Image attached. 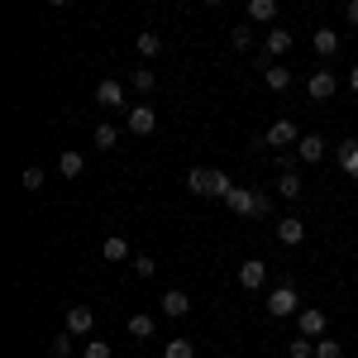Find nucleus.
Listing matches in <instances>:
<instances>
[{
    "label": "nucleus",
    "mask_w": 358,
    "mask_h": 358,
    "mask_svg": "<svg viewBox=\"0 0 358 358\" xmlns=\"http://www.w3.org/2000/svg\"><path fill=\"white\" fill-rule=\"evenodd\" d=\"M224 206H229L234 215H244V220H263V215H273V196L248 192V187H234V192L224 196Z\"/></svg>",
    "instance_id": "obj_1"
},
{
    "label": "nucleus",
    "mask_w": 358,
    "mask_h": 358,
    "mask_svg": "<svg viewBox=\"0 0 358 358\" xmlns=\"http://www.w3.org/2000/svg\"><path fill=\"white\" fill-rule=\"evenodd\" d=\"M268 315H277V320L301 315V301H296V287H292V282H282V287H273V292H268Z\"/></svg>",
    "instance_id": "obj_2"
},
{
    "label": "nucleus",
    "mask_w": 358,
    "mask_h": 358,
    "mask_svg": "<svg viewBox=\"0 0 358 358\" xmlns=\"http://www.w3.org/2000/svg\"><path fill=\"white\" fill-rule=\"evenodd\" d=\"M124 129H129V134H138V138H148L153 129H158V110H153L148 101L129 106V110H124Z\"/></svg>",
    "instance_id": "obj_3"
},
{
    "label": "nucleus",
    "mask_w": 358,
    "mask_h": 358,
    "mask_svg": "<svg viewBox=\"0 0 358 358\" xmlns=\"http://www.w3.org/2000/svg\"><path fill=\"white\" fill-rule=\"evenodd\" d=\"M334 86H339V77H334L330 67H315V72L306 77V96L320 106V101H330V96H334Z\"/></svg>",
    "instance_id": "obj_4"
},
{
    "label": "nucleus",
    "mask_w": 358,
    "mask_h": 358,
    "mask_svg": "<svg viewBox=\"0 0 358 358\" xmlns=\"http://www.w3.org/2000/svg\"><path fill=\"white\" fill-rule=\"evenodd\" d=\"M325 325H330V315H325L320 306H301V315H296V334H306V339H325Z\"/></svg>",
    "instance_id": "obj_5"
},
{
    "label": "nucleus",
    "mask_w": 358,
    "mask_h": 358,
    "mask_svg": "<svg viewBox=\"0 0 358 358\" xmlns=\"http://www.w3.org/2000/svg\"><path fill=\"white\" fill-rule=\"evenodd\" d=\"M91 330H96V310L91 306H67V334L72 339H91Z\"/></svg>",
    "instance_id": "obj_6"
},
{
    "label": "nucleus",
    "mask_w": 358,
    "mask_h": 358,
    "mask_svg": "<svg viewBox=\"0 0 358 358\" xmlns=\"http://www.w3.org/2000/svg\"><path fill=\"white\" fill-rule=\"evenodd\" d=\"M263 143H268V148H296L301 134H296V124H292V120H273V124H268V134H263Z\"/></svg>",
    "instance_id": "obj_7"
},
{
    "label": "nucleus",
    "mask_w": 358,
    "mask_h": 358,
    "mask_svg": "<svg viewBox=\"0 0 358 358\" xmlns=\"http://www.w3.org/2000/svg\"><path fill=\"white\" fill-rule=\"evenodd\" d=\"M239 287H244V292L268 287V263H263V258H244V263H239Z\"/></svg>",
    "instance_id": "obj_8"
},
{
    "label": "nucleus",
    "mask_w": 358,
    "mask_h": 358,
    "mask_svg": "<svg viewBox=\"0 0 358 358\" xmlns=\"http://www.w3.org/2000/svg\"><path fill=\"white\" fill-rule=\"evenodd\" d=\"M292 43H296V38H292V29H287V24H273L268 34H263V53L273 57V62L282 53H292Z\"/></svg>",
    "instance_id": "obj_9"
},
{
    "label": "nucleus",
    "mask_w": 358,
    "mask_h": 358,
    "mask_svg": "<svg viewBox=\"0 0 358 358\" xmlns=\"http://www.w3.org/2000/svg\"><path fill=\"white\" fill-rule=\"evenodd\" d=\"M96 101H101V110H124V86L115 82V77H106V82L96 86Z\"/></svg>",
    "instance_id": "obj_10"
},
{
    "label": "nucleus",
    "mask_w": 358,
    "mask_h": 358,
    "mask_svg": "<svg viewBox=\"0 0 358 358\" xmlns=\"http://www.w3.org/2000/svg\"><path fill=\"white\" fill-rule=\"evenodd\" d=\"M244 15H248V24H268V29H273L282 10H277V0H248Z\"/></svg>",
    "instance_id": "obj_11"
},
{
    "label": "nucleus",
    "mask_w": 358,
    "mask_h": 358,
    "mask_svg": "<svg viewBox=\"0 0 358 358\" xmlns=\"http://www.w3.org/2000/svg\"><path fill=\"white\" fill-rule=\"evenodd\" d=\"M163 315H172V320H182V315H187V310H192V296H187V292H182V287H172V292H163Z\"/></svg>",
    "instance_id": "obj_12"
},
{
    "label": "nucleus",
    "mask_w": 358,
    "mask_h": 358,
    "mask_svg": "<svg viewBox=\"0 0 358 358\" xmlns=\"http://www.w3.org/2000/svg\"><path fill=\"white\" fill-rule=\"evenodd\" d=\"M210 187H215V167H192L187 172V192L192 196H210Z\"/></svg>",
    "instance_id": "obj_13"
},
{
    "label": "nucleus",
    "mask_w": 358,
    "mask_h": 358,
    "mask_svg": "<svg viewBox=\"0 0 358 358\" xmlns=\"http://www.w3.org/2000/svg\"><path fill=\"white\" fill-rule=\"evenodd\" d=\"M306 239V224L296 220V215H287V220H277V244H287V248H296Z\"/></svg>",
    "instance_id": "obj_14"
},
{
    "label": "nucleus",
    "mask_w": 358,
    "mask_h": 358,
    "mask_svg": "<svg viewBox=\"0 0 358 358\" xmlns=\"http://www.w3.org/2000/svg\"><path fill=\"white\" fill-rule=\"evenodd\" d=\"M296 158H301V163H320V158H325V138H320V134H301Z\"/></svg>",
    "instance_id": "obj_15"
},
{
    "label": "nucleus",
    "mask_w": 358,
    "mask_h": 358,
    "mask_svg": "<svg viewBox=\"0 0 358 358\" xmlns=\"http://www.w3.org/2000/svg\"><path fill=\"white\" fill-rule=\"evenodd\" d=\"M310 48L320 57H334L339 53V34H334V29H315V34H310Z\"/></svg>",
    "instance_id": "obj_16"
},
{
    "label": "nucleus",
    "mask_w": 358,
    "mask_h": 358,
    "mask_svg": "<svg viewBox=\"0 0 358 358\" xmlns=\"http://www.w3.org/2000/svg\"><path fill=\"white\" fill-rule=\"evenodd\" d=\"M129 334H134V339H153V334H158V315H148V310L129 315Z\"/></svg>",
    "instance_id": "obj_17"
},
{
    "label": "nucleus",
    "mask_w": 358,
    "mask_h": 358,
    "mask_svg": "<svg viewBox=\"0 0 358 358\" xmlns=\"http://www.w3.org/2000/svg\"><path fill=\"white\" fill-rule=\"evenodd\" d=\"M101 253H106V263H124V258H129V239H124V234H106Z\"/></svg>",
    "instance_id": "obj_18"
},
{
    "label": "nucleus",
    "mask_w": 358,
    "mask_h": 358,
    "mask_svg": "<svg viewBox=\"0 0 358 358\" xmlns=\"http://www.w3.org/2000/svg\"><path fill=\"white\" fill-rule=\"evenodd\" d=\"M57 172H62V177L72 182V177H82V172H86V158H82V153H72V148H67V153H57Z\"/></svg>",
    "instance_id": "obj_19"
},
{
    "label": "nucleus",
    "mask_w": 358,
    "mask_h": 358,
    "mask_svg": "<svg viewBox=\"0 0 358 358\" xmlns=\"http://www.w3.org/2000/svg\"><path fill=\"white\" fill-rule=\"evenodd\" d=\"M129 86L148 101V96H153V86H158V72H153V67H138V72H129Z\"/></svg>",
    "instance_id": "obj_20"
},
{
    "label": "nucleus",
    "mask_w": 358,
    "mask_h": 358,
    "mask_svg": "<svg viewBox=\"0 0 358 358\" xmlns=\"http://www.w3.org/2000/svg\"><path fill=\"white\" fill-rule=\"evenodd\" d=\"M96 148H101V153H110L115 143H120V124H110V120H101V124H96Z\"/></svg>",
    "instance_id": "obj_21"
},
{
    "label": "nucleus",
    "mask_w": 358,
    "mask_h": 358,
    "mask_svg": "<svg viewBox=\"0 0 358 358\" xmlns=\"http://www.w3.org/2000/svg\"><path fill=\"white\" fill-rule=\"evenodd\" d=\"M301 177H296V172H282V177H277V196H282V201H301Z\"/></svg>",
    "instance_id": "obj_22"
},
{
    "label": "nucleus",
    "mask_w": 358,
    "mask_h": 358,
    "mask_svg": "<svg viewBox=\"0 0 358 358\" xmlns=\"http://www.w3.org/2000/svg\"><path fill=\"white\" fill-rule=\"evenodd\" d=\"M334 158H339V167H344V172H349V177H358V143H354V138H344V143H339V153H334Z\"/></svg>",
    "instance_id": "obj_23"
},
{
    "label": "nucleus",
    "mask_w": 358,
    "mask_h": 358,
    "mask_svg": "<svg viewBox=\"0 0 358 358\" xmlns=\"http://www.w3.org/2000/svg\"><path fill=\"white\" fill-rule=\"evenodd\" d=\"M134 48H138V57H158L163 53V38H158L153 29H143V34L134 38Z\"/></svg>",
    "instance_id": "obj_24"
},
{
    "label": "nucleus",
    "mask_w": 358,
    "mask_h": 358,
    "mask_svg": "<svg viewBox=\"0 0 358 358\" xmlns=\"http://www.w3.org/2000/svg\"><path fill=\"white\" fill-rule=\"evenodd\" d=\"M253 38H258V34H253V24H234L229 29V43H234V48H239V53H248V48H253Z\"/></svg>",
    "instance_id": "obj_25"
},
{
    "label": "nucleus",
    "mask_w": 358,
    "mask_h": 358,
    "mask_svg": "<svg viewBox=\"0 0 358 358\" xmlns=\"http://www.w3.org/2000/svg\"><path fill=\"white\" fill-rule=\"evenodd\" d=\"M263 82L273 86V91H287V86H292V72H287V67H282V62H273V67H268V72H263Z\"/></svg>",
    "instance_id": "obj_26"
},
{
    "label": "nucleus",
    "mask_w": 358,
    "mask_h": 358,
    "mask_svg": "<svg viewBox=\"0 0 358 358\" xmlns=\"http://www.w3.org/2000/svg\"><path fill=\"white\" fill-rule=\"evenodd\" d=\"M163 358H196V344H192V339H167Z\"/></svg>",
    "instance_id": "obj_27"
},
{
    "label": "nucleus",
    "mask_w": 358,
    "mask_h": 358,
    "mask_svg": "<svg viewBox=\"0 0 358 358\" xmlns=\"http://www.w3.org/2000/svg\"><path fill=\"white\" fill-rule=\"evenodd\" d=\"M287 358H315V339H306V334H296V339L287 344Z\"/></svg>",
    "instance_id": "obj_28"
},
{
    "label": "nucleus",
    "mask_w": 358,
    "mask_h": 358,
    "mask_svg": "<svg viewBox=\"0 0 358 358\" xmlns=\"http://www.w3.org/2000/svg\"><path fill=\"white\" fill-rule=\"evenodd\" d=\"M20 182H24V192H38V187H43V167H38V163H29L24 172H20Z\"/></svg>",
    "instance_id": "obj_29"
},
{
    "label": "nucleus",
    "mask_w": 358,
    "mask_h": 358,
    "mask_svg": "<svg viewBox=\"0 0 358 358\" xmlns=\"http://www.w3.org/2000/svg\"><path fill=\"white\" fill-rule=\"evenodd\" d=\"M134 277H138V282H148V277H158V263H153L148 253H138V258H134Z\"/></svg>",
    "instance_id": "obj_30"
},
{
    "label": "nucleus",
    "mask_w": 358,
    "mask_h": 358,
    "mask_svg": "<svg viewBox=\"0 0 358 358\" xmlns=\"http://www.w3.org/2000/svg\"><path fill=\"white\" fill-rule=\"evenodd\" d=\"M48 354H53V358H72V334H67V330H62V334H53Z\"/></svg>",
    "instance_id": "obj_31"
},
{
    "label": "nucleus",
    "mask_w": 358,
    "mask_h": 358,
    "mask_svg": "<svg viewBox=\"0 0 358 358\" xmlns=\"http://www.w3.org/2000/svg\"><path fill=\"white\" fill-rule=\"evenodd\" d=\"M82 358H110V344H106V339H86Z\"/></svg>",
    "instance_id": "obj_32"
},
{
    "label": "nucleus",
    "mask_w": 358,
    "mask_h": 358,
    "mask_svg": "<svg viewBox=\"0 0 358 358\" xmlns=\"http://www.w3.org/2000/svg\"><path fill=\"white\" fill-rule=\"evenodd\" d=\"M315 358H344V349H339L330 334H325V339H315Z\"/></svg>",
    "instance_id": "obj_33"
},
{
    "label": "nucleus",
    "mask_w": 358,
    "mask_h": 358,
    "mask_svg": "<svg viewBox=\"0 0 358 358\" xmlns=\"http://www.w3.org/2000/svg\"><path fill=\"white\" fill-rule=\"evenodd\" d=\"M344 20H349V24H358V0H349V5H344Z\"/></svg>",
    "instance_id": "obj_34"
},
{
    "label": "nucleus",
    "mask_w": 358,
    "mask_h": 358,
    "mask_svg": "<svg viewBox=\"0 0 358 358\" xmlns=\"http://www.w3.org/2000/svg\"><path fill=\"white\" fill-rule=\"evenodd\" d=\"M349 86H354V91H358V67H354V72H349Z\"/></svg>",
    "instance_id": "obj_35"
},
{
    "label": "nucleus",
    "mask_w": 358,
    "mask_h": 358,
    "mask_svg": "<svg viewBox=\"0 0 358 358\" xmlns=\"http://www.w3.org/2000/svg\"><path fill=\"white\" fill-rule=\"evenodd\" d=\"M354 287H358V273H354Z\"/></svg>",
    "instance_id": "obj_36"
}]
</instances>
